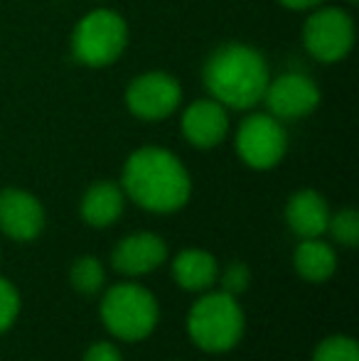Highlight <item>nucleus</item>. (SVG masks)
Returning a JSON list of instances; mask_svg holds the SVG:
<instances>
[{
  "mask_svg": "<svg viewBox=\"0 0 359 361\" xmlns=\"http://www.w3.org/2000/svg\"><path fill=\"white\" fill-rule=\"evenodd\" d=\"M123 195L155 214H173L190 200L192 182L185 165L165 147H138L126 160Z\"/></svg>",
  "mask_w": 359,
  "mask_h": 361,
  "instance_id": "f257e3e1",
  "label": "nucleus"
},
{
  "mask_svg": "<svg viewBox=\"0 0 359 361\" xmlns=\"http://www.w3.org/2000/svg\"><path fill=\"white\" fill-rule=\"evenodd\" d=\"M202 79L212 99L224 109L249 111L264 101L271 72L259 49L244 42H226L209 54Z\"/></svg>",
  "mask_w": 359,
  "mask_h": 361,
  "instance_id": "f03ea898",
  "label": "nucleus"
},
{
  "mask_svg": "<svg viewBox=\"0 0 359 361\" xmlns=\"http://www.w3.org/2000/svg\"><path fill=\"white\" fill-rule=\"evenodd\" d=\"M192 342L212 354L229 352L239 344L244 334V312L236 298L226 293L202 295L187 317Z\"/></svg>",
  "mask_w": 359,
  "mask_h": 361,
  "instance_id": "7ed1b4c3",
  "label": "nucleus"
},
{
  "mask_svg": "<svg viewBox=\"0 0 359 361\" xmlns=\"http://www.w3.org/2000/svg\"><path fill=\"white\" fill-rule=\"evenodd\" d=\"M128 44V25L123 15L96 8L84 15L72 32V54L79 64L101 69L114 64Z\"/></svg>",
  "mask_w": 359,
  "mask_h": 361,
  "instance_id": "20e7f679",
  "label": "nucleus"
},
{
  "mask_svg": "<svg viewBox=\"0 0 359 361\" xmlns=\"http://www.w3.org/2000/svg\"><path fill=\"white\" fill-rule=\"evenodd\" d=\"M158 302L145 288L121 283L106 290L101 302V319L114 337L123 342L145 339L158 324Z\"/></svg>",
  "mask_w": 359,
  "mask_h": 361,
  "instance_id": "39448f33",
  "label": "nucleus"
},
{
  "mask_svg": "<svg viewBox=\"0 0 359 361\" xmlns=\"http://www.w3.org/2000/svg\"><path fill=\"white\" fill-rule=\"evenodd\" d=\"M303 44L317 62H342L355 47V20L347 10L335 5H327V8L317 5L303 25Z\"/></svg>",
  "mask_w": 359,
  "mask_h": 361,
  "instance_id": "423d86ee",
  "label": "nucleus"
},
{
  "mask_svg": "<svg viewBox=\"0 0 359 361\" xmlns=\"http://www.w3.org/2000/svg\"><path fill=\"white\" fill-rule=\"evenodd\" d=\"M236 152L254 170H271L286 157L288 133L271 114H251L236 130Z\"/></svg>",
  "mask_w": 359,
  "mask_h": 361,
  "instance_id": "0eeeda50",
  "label": "nucleus"
},
{
  "mask_svg": "<svg viewBox=\"0 0 359 361\" xmlns=\"http://www.w3.org/2000/svg\"><path fill=\"white\" fill-rule=\"evenodd\" d=\"M182 104V86L168 72H145L126 89V106L140 121H163Z\"/></svg>",
  "mask_w": 359,
  "mask_h": 361,
  "instance_id": "6e6552de",
  "label": "nucleus"
},
{
  "mask_svg": "<svg viewBox=\"0 0 359 361\" xmlns=\"http://www.w3.org/2000/svg\"><path fill=\"white\" fill-rule=\"evenodd\" d=\"M320 89L308 74L286 72L269 81L264 94V104L271 116L278 121L305 118L320 106Z\"/></svg>",
  "mask_w": 359,
  "mask_h": 361,
  "instance_id": "1a4fd4ad",
  "label": "nucleus"
},
{
  "mask_svg": "<svg viewBox=\"0 0 359 361\" xmlns=\"http://www.w3.org/2000/svg\"><path fill=\"white\" fill-rule=\"evenodd\" d=\"M44 228V209L30 192L8 187L0 192V231L15 241H32Z\"/></svg>",
  "mask_w": 359,
  "mask_h": 361,
  "instance_id": "9d476101",
  "label": "nucleus"
},
{
  "mask_svg": "<svg viewBox=\"0 0 359 361\" xmlns=\"http://www.w3.org/2000/svg\"><path fill=\"white\" fill-rule=\"evenodd\" d=\"M229 109L209 99H197L185 109L180 121L182 135L187 138V143L200 147V150H209L217 147L229 133Z\"/></svg>",
  "mask_w": 359,
  "mask_h": 361,
  "instance_id": "9b49d317",
  "label": "nucleus"
},
{
  "mask_svg": "<svg viewBox=\"0 0 359 361\" xmlns=\"http://www.w3.org/2000/svg\"><path fill=\"white\" fill-rule=\"evenodd\" d=\"M165 256H168V246L160 236L148 231L130 233L123 241L116 243L111 263L118 273L126 276H145L153 273L158 266H163Z\"/></svg>",
  "mask_w": 359,
  "mask_h": 361,
  "instance_id": "f8f14e48",
  "label": "nucleus"
},
{
  "mask_svg": "<svg viewBox=\"0 0 359 361\" xmlns=\"http://www.w3.org/2000/svg\"><path fill=\"white\" fill-rule=\"evenodd\" d=\"M286 221L296 236L320 238L327 231V221H330L325 197L315 190L296 192L286 204Z\"/></svg>",
  "mask_w": 359,
  "mask_h": 361,
  "instance_id": "ddd939ff",
  "label": "nucleus"
},
{
  "mask_svg": "<svg viewBox=\"0 0 359 361\" xmlns=\"http://www.w3.org/2000/svg\"><path fill=\"white\" fill-rule=\"evenodd\" d=\"M123 190L116 182H96L82 200V219L89 226L104 228L123 214Z\"/></svg>",
  "mask_w": 359,
  "mask_h": 361,
  "instance_id": "4468645a",
  "label": "nucleus"
},
{
  "mask_svg": "<svg viewBox=\"0 0 359 361\" xmlns=\"http://www.w3.org/2000/svg\"><path fill=\"white\" fill-rule=\"evenodd\" d=\"M173 276L180 288L200 293V290H207L217 283L219 266H217L212 253L202 251V248H187V251H180L178 258H175Z\"/></svg>",
  "mask_w": 359,
  "mask_h": 361,
  "instance_id": "2eb2a0df",
  "label": "nucleus"
},
{
  "mask_svg": "<svg viewBox=\"0 0 359 361\" xmlns=\"http://www.w3.org/2000/svg\"><path fill=\"white\" fill-rule=\"evenodd\" d=\"M293 266H296L298 276H303L305 281L322 283L335 273L337 256L320 238H303V243L296 248V256H293Z\"/></svg>",
  "mask_w": 359,
  "mask_h": 361,
  "instance_id": "dca6fc26",
  "label": "nucleus"
},
{
  "mask_svg": "<svg viewBox=\"0 0 359 361\" xmlns=\"http://www.w3.org/2000/svg\"><path fill=\"white\" fill-rule=\"evenodd\" d=\"M106 273L104 266L96 261L94 256H82L74 261L72 266V286L77 293L82 295H96L101 288H104Z\"/></svg>",
  "mask_w": 359,
  "mask_h": 361,
  "instance_id": "f3484780",
  "label": "nucleus"
},
{
  "mask_svg": "<svg viewBox=\"0 0 359 361\" xmlns=\"http://www.w3.org/2000/svg\"><path fill=\"white\" fill-rule=\"evenodd\" d=\"M327 231L332 233V238H335L337 243H342V246H347V248H355L359 243V214H357V209L347 207V209L332 214L330 221H327Z\"/></svg>",
  "mask_w": 359,
  "mask_h": 361,
  "instance_id": "a211bd4d",
  "label": "nucleus"
},
{
  "mask_svg": "<svg viewBox=\"0 0 359 361\" xmlns=\"http://www.w3.org/2000/svg\"><path fill=\"white\" fill-rule=\"evenodd\" d=\"M312 361H359V347L352 337H330L317 344Z\"/></svg>",
  "mask_w": 359,
  "mask_h": 361,
  "instance_id": "6ab92c4d",
  "label": "nucleus"
},
{
  "mask_svg": "<svg viewBox=\"0 0 359 361\" xmlns=\"http://www.w3.org/2000/svg\"><path fill=\"white\" fill-rule=\"evenodd\" d=\"M20 312V295L13 288V283L0 278V332L13 327L15 317Z\"/></svg>",
  "mask_w": 359,
  "mask_h": 361,
  "instance_id": "aec40b11",
  "label": "nucleus"
},
{
  "mask_svg": "<svg viewBox=\"0 0 359 361\" xmlns=\"http://www.w3.org/2000/svg\"><path fill=\"white\" fill-rule=\"evenodd\" d=\"M251 283V273H249V266L246 263H231V266H226L224 276H221V293L231 295V298H236V295L246 293V288H249Z\"/></svg>",
  "mask_w": 359,
  "mask_h": 361,
  "instance_id": "412c9836",
  "label": "nucleus"
},
{
  "mask_svg": "<svg viewBox=\"0 0 359 361\" xmlns=\"http://www.w3.org/2000/svg\"><path fill=\"white\" fill-rule=\"evenodd\" d=\"M84 361H123V359H121V352L111 342H96L87 349Z\"/></svg>",
  "mask_w": 359,
  "mask_h": 361,
  "instance_id": "4be33fe9",
  "label": "nucleus"
},
{
  "mask_svg": "<svg viewBox=\"0 0 359 361\" xmlns=\"http://www.w3.org/2000/svg\"><path fill=\"white\" fill-rule=\"evenodd\" d=\"M278 3L288 10H312V8H317L322 0H278Z\"/></svg>",
  "mask_w": 359,
  "mask_h": 361,
  "instance_id": "5701e85b",
  "label": "nucleus"
},
{
  "mask_svg": "<svg viewBox=\"0 0 359 361\" xmlns=\"http://www.w3.org/2000/svg\"><path fill=\"white\" fill-rule=\"evenodd\" d=\"M347 3H350V5H357V3H359V0H347Z\"/></svg>",
  "mask_w": 359,
  "mask_h": 361,
  "instance_id": "b1692460",
  "label": "nucleus"
}]
</instances>
